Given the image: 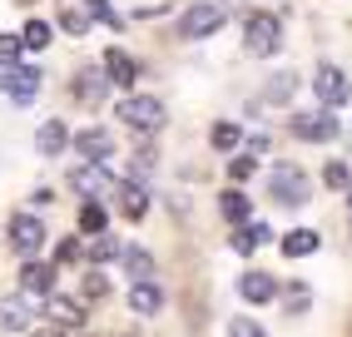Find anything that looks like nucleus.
<instances>
[{
  "mask_svg": "<svg viewBox=\"0 0 352 337\" xmlns=\"http://www.w3.org/2000/svg\"><path fill=\"white\" fill-rule=\"evenodd\" d=\"M243 45H248V55H258V60L278 55V50H283V20H278L273 10H253L243 20Z\"/></svg>",
  "mask_w": 352,
  "mask_h": 337,
  "instance_id": "nucleus-1",
  "label": "nucleus"
},
{
  "mask_svg": "<svg viewBox=\"0 0 352 337\" xmlns=\"http://www.w3.org/2000/svg\"><path fill=\"white\" fill-rule=\"evenodd\" d=\"M120 119L139 134H154V129H164V100H154V94H129L120 105Z\"/></svg>",
  "mask_w": 352,
  "mask_h": 337,
  "instance_id": "nucleus-2",
  "label": "nucleus"
},
{
  "mask_svg": "<svg viewBox=\"0 0 352 337\" xmlns=\"http://www.w3.org/2000/svg\"><path fill=\"white\" fill-rule=\"evenodd\" d=\"M268 194H273L278 204H293V208L313 199V194H308V174H302V168H293V164H278V168H273Z\"/></svg>",
  "mask_w": 352,
  "mask_h": 337,
  "instance_id": "nucleus-3",
  "label": "nucleus"
},
{
  "mask_svg": "<svg viewBox=\"0 0 352 337\" xmlns=\"http://www.w3.org/2000/svg\"><path fill=\"white\" fill-rule=\"evenodd\" d=\"M223 25V10L214 6V0H199V6H189L179 15V35L184 40H204V35H214Z\"/></svg>",
  "mask_w": 352,
  "mask_h": 337,
  "instance_id": "nucleus-4",
  "label": "nucleus"
},
{
  "mask_svg": "<svg viewBox=\"0 0 352 337\" xmlns=\"http://www.w3.org/2000/svg\"><path fill=\"white\" fill-rule=\"evenodd\" d=\"M333 134H338V114L333 109H308V114L293 109V139L322 144V139H333Z\"/></svg>",
  "mask_w": 352,
  "mask_h": 337,
  "instance_id": "nucleus-5",
  "label": "nucleus"
},
{
  "mask_svg": "<svg viewBox=\"0 0 352 337\" xmlns=\"http://www.w3.org/2000/svg\"><path fill=\"white\" fill-rule=\"evenodd\" d=\"M10 243H15L20 258H35L45 248V224L35 219V213H15L10 219Z\"/></svg>",
  "mask_w": 352,
  "mask_h": 337,
  "instance_id": "nucleus-6",
  "label": "nucleus"
},
{
  "mask_svg": "<svg viewBox=\"0 0 352 337\" xmlns=\"http://www.w3.org/2000/svg\"><path fill=\"white\" fill-rule=\"evenodd\" d=\"M313 89H318L322 109H342V105H347V94H352V85H347V75H342L338 65H322V69H318V80H313Z\"/></svg>",
  "mask_w": 352,
  "mask_h": 337,
  "instance_id": "nucleus-7",
  "label": "nucleus"
},
{
  "mask_svg": "<svg viewBox=\"0 0 352 337\" xmlns=\"http://www.w3.org/2000/svg\"><path fill=\"white\" fill-rule=\"evenodd\" d=\"M69 188H80L89 204H100L104 194H114V179L104 174V164H80L75 174H69Z\"/></svg>",
  "mask_w": 352,
  "mask_h": 337,
  "instance_id": "nucleus-8",
  "label": "nucleus"
},
{
  "mask_svg": "<svg viewBox=\"0 0 352 337\" xmlns=\"http://www.w3.org/2000/svg\"><path fill=\"white\" fill-rule=\"evenodd\" d=\"M0 85H6V94H10L15 105H30L35 94H40V69H35V65H10Z\"/></svg>",
  "mask_w": 352,
  "mask_h": 337,
  "instance_id": "nucleus-9",
  "label": "nucleus"
},
{
  "mask_svg": "<svg viewBox=\"0 0 352 337\" xmlns=\"http://www.w3.org/2000/svg\"><path fill=\"white\" fill-rule=\"evenodd\" d=\"M75 149H80L89 164H104V159L114 154V134L100 129V124H95V129H80V134H75Z\"/></svg>",
  "mask_w": 352,
  "mask_h": 337,
  "instance_id": "nucleus-10",
  "label": "nucleus"
},
{
  "mask_svg": "<svg viewBox=\"0 0 352 337\" xmlns=\"http://www.w3.org/2000/svg\"><path fill=\"white\" fill-rule=\"evenodd\" d=\"M20 287H25V298H50L55 293V268L25 258V268H20Z\"/></svg>",
  "mask_w": 352,
  "mask_h": 337,
  "instance_id": "nucleus-11",
  "label": "nucleus"
},
{
  "mask_svg": "<svg viewBox=\"0 0 352 337\" xmlns=\"http://www.w3.org/2000/svg\"><path fill=\"white\" fill-rule=\"evenodd\" d=\"M134 75H139L134 55L120 50V45H109V50H104V80H109V85H134Z\"/></svg>",
  "mask_w": 352,
  "mask_h": 337,
  "instance_id": "nucleus-12",
  "label": "nucleus"
},
{
  "mask_svg": "<svg viewBox=\"0 0 352 337\" xmlns=\"http://www.w3.org/2000/svg\"><path fill=\"white\" fill-rule=\"evenodd\" d=\"M114 204H120V213L124 219H144L149 213V194H144V184H114Z\"/></svg>",
  "mask_w": 352,
  "mask_h": 337,
  "instance_id": "nucleus-13",
  "label": "nucleus"
},
{
  "mask_svg": "<svg viewBox=\"0 0 352 337\" xmlns=\"http://www.w3.org/2000/svg\"><path fill=\"white\" fill-rule=\"evenodd\" d=\"M45 312H50V323H55V327H85V307H80V303H69V298H60V293L45 298Z\"/></svg>",
  "mask_w": 352,
  "mask_h": 337,
  "instance_id": "nucleus-14",
  "label": "nucleus"
},
{
  "mask_svg": "<svg viewBox=\"0 0 352 337\" xmlns=\"http://www.w3.org/2000/svg\"><path fill=\"white\" fill-rule=\"evenodd\" d=\"M65 144H69V129L60 124V119H45V124L35 129V149H40V154H50V159H55Z\"/></svg>",
  "mask_w": 352,
  "mask_h": 337,
  "instance_id": "nucleus-15",
  "label": "nucleus"
},
{
  "mask_svg": "<svg viewBox=\"0 0 352 337\" xmlns=\"http://www.w3.org/2000/svg\"><path fill=\"white\" fill-rule=\"evenodd\" d=\"M75 94L85 105H100L104 94H109V80H104V69H80V80H75Z\"/></svg>",
  "mask_w": 352,
  "mask_h": 337,
  "instance_id": "nucleus-16",
  "label": "nucleus"
},
{
  "mask_svg": "<svg viewBox=\"0 0 352 337\" xmlns=\"http://www.w3.org/2000/svg\"><path fill=\"white\" fill-rule=\"evenodd\" d=\"M318 243H322V238L313 228H293V233H283L278 248H283V258H308V253H318Z\"/></svg>",
  "mask_w": 352,
  "mask_h": 337,
  "instance_id": "nucleus-17",
  "label": "nucleus"
},
{
  "mask_svg": "<svg viewBox=\"0 0 352 337\" xmlns=\"http://www.w3.org/2000/svg\"><path fill=\"white\" fill-rule=\"evenodd\" d=\"M239 293H243L248 303H268V298L278 293V283H273L268 273H258V268H253V273H243V278H239Z\"/></svg>",
  "mask_w": 352,
  "mask_h": 337,
  "instance_id": "nucleus-18",
  "label": "nucleus"
},
{
  "mask_svg": "<svg viewBox=\"0 0 352 337\" xmlns=\"http://www.w3.org/2000/svg\"><path fill=\"white\" fill-rule=\"evenodd\" d=\"M0 327H6V332H25L30 327V303L25 298H10L6 307H0Z\"/></svg>",
  "mask_w": 352,
  "mask_h": 337,
  "instance_id": "nucleus-19",
  "label": "nucleus"
},
{
  "mask_svg": "<svg viewBox=\"0 0 352 337\" xmlns=\"http://www.w3.org/2000/svg\"><path fill=\"white\" fill-rule=\"evenodd\" d=\"M129 307H134V312H159V307H164V293H159L154 283H134V287H129Z\"/></svg>",
  "mask_w": 352,
  "mask_h": 337,
  "instance_id": "nucleus-20",
  "label": "nucleus"
},
{
  "mask_svg": "<svg viewBox=\"0 0 352 337\" xmlns=\"http://www.w3.org/2000/svg\"><path fill=\"white\" fill-rule=\"evenodd\" d=\"M120 258H124V268H129V278H134V283H149L154 258H149L144 248H120Z\"/></svg>",
  "mask_w": 352,
  "mask_h": 337,
  "instance_id": "nucleus-21",
  "label": "nucleus"
},
{
  "mask_svg": "<svg viewBox=\"0 0 352 337\" xmlns=\"http://www.w3.org/2000/svg\"><path fill=\"white\" fill-rule=\"evenodd\" d=\"M219 213H223L228 224H243V219H248V194H239V188H228V194L219 199Z\"/></svg>",
  "mask_w": 352,
  "mask_h": 337,
  "instance_id": "nucleus-22",
  "label": "nucleus"
},
{
  "mask_svg": "<svg viewBox=\"0 0 352 337\" xmlns=\"http://www.w3.org/2000/svg\"><path fill=\"white\" fill-rule=\"evenodd\" d=\"M258 243H268V224H248V228L233 233V248H239V253H253Z\"/></svg>",
  "mask_w": 352,
  "mask_h": 337,
  "instance_id": "nucleus-23",
  "label": "nucleus"
},
{
  "mask_svg": "<svg viewBox=\"0 0 352 337\" xmlns=\"http://www.w3.org/2000/svg\"><path fill=\"white\" fill-rule=\"evenodd\" d=\"M298 94V75H278V80H268V89H263V100H273V105H283V100H293Z\"/></svg>",
  "mask_w": 352,
  "mask_h": 337,
  "instance_id": "nucleus-24",
  "label": "nucleus"
},
{
  "mask_svg": "<svg viewBox=\"0 0 352 337\" xmlns=\"http://www.w3.org/2000/svg\"><path fill=\"white\" fill-rule=\"evenodd\" d=\"M20 45H25V50H45V45H50V25H45V20H30V25L20 30Z\"/></svg>",
  "mask_w": 352,
  "mask_h": 337,
  "instance_id": "nucleus-25",
  "label": "nucleus"
},
{
  "mask_svg": "<svg viewBox=\"0 0 352 337\" xmlns=\"http://www.w3.org/2000/svg\"><path fill=\"white\" fill-rule=\"evenodd\" d=\"M80 233H89V238L104 233V208H100V204H85V208H80Z\"/></svg>",
  "mask_w": 352,
  "mask_h": 337,
  "instance_id": "nucleus-26",
  "label": "nucleus"
},
{
  "mask_svg": "<svg viewBox=\"0 0 352 337\" xmlns=\"http://www.w3.org/2000/svg\"><path fill=\"white\" fill-rule=\"evenodd\" d=\"M308 303H313V293L302 283H293V287H283V307L288 312H308Z\"/></svg>",
  "mask_w": 352,
  "mask_h": 337,
  "instance_id": "nucleus-27",
  "label": "nucleus"
},
{
  "mask_svg": "<svg viewBox=\"0 0 352 337\" xmlns=\"http://www.w3.org/2000/svg\"><path fill=\"white\" fill-rule=\"evenodd\" d=\"M208 139H214V149H239V124H214V134H208Z\"/></svg>",
  "mask_w": 352,
  "mask_h": 337,
  "instance_id": "nucleus-28",
  "label": "nucleus"
},
{
  "mask_svg": "<svg viewBox=\"0 0 352 337\" xmlns=\"http://www.w3.org/2000/svg\"><path fill=\"white\" fill-rule=\"evenodd\" d=\"M20 50H25V45H20V35H0V65H20Z\"/></svg>",
  "mask_w": 352,
  "mask_h": 337,
  "instance_id": "nucleus-29",
  "label": "nucleus"
},
{
  "mask_svg": "<svg viewBox=\"0 0 352 337\" xmlns=\"http://www.w3.org/2000/svg\"><path fill=\"white\" fill-rule=\"evenodd\" d=\"M114 253H120V243H114L109 233H95V238H89V258H95V263H100V258H114Z\"/></svg>",
  "mask_w": 352,
  "mask_h": 337,
  "instance_id": "nucleus-30",
  "label": "nucleus"
},
{
  "mask_svg": "<svg viewBox=\"0 0 352 337\" xmlns=\"http://www.w3.org/2000/svg\"><path fill=\"white\" fill-rule=\"evenodd\" d=\"M322 184L327 188H347V164H327L322 168Z\"/></svg>",
  "mask_w": 352,
  "mask_h": 337,
  "instance_id": "nucleus-31",
  "label": "nucleus"
},
{
  "mask_svg": "<svg viewBox=\"0 0 352 337\" xmlns=\"http://www.w3.org/2000/svg\"><path fill=\"white\" fill-rule=\"evenodd\" d=\"M253 164H258L253 154H239V159H233V164H228V179H239V184H243V179L253 174Z\"/></svg>",
  "mask_w": 352,
  "mask_h": 337,
  "instance_id": "nucleus-32",
  "label": "nucleus"
},
{
  "mask_svg": "<svg viewBox=\"0 0 352 337\" xmlns=\"http://www.w3.org/2000/svg\"><path fill=\"white\" fill-rule=\"evenodd\" d=\"M85 6H89V15H95V20H104V25H120V15L109 10V0H85Z\"/></svg>",
  "mask_w": 352,
  "mask_h": 337,
  "instance_id": "nucleus-33",
  "label": "nucleus"
},
{
  "mask_svg": "<svg viewBox=\"0 0 352 337\" xmlns=\"http://www.w3.org/2000/svg\"><path fill=\"white\" fill-rule=\"evenodd\" d=\"M228 337H268L258 323H248V318H233V327H228Z\"/></svg>",
  "mask_w": 352,
  "mask_h": 337,
  "instance_id": "nucleus-34",
  "label": "nucleus"
},
{
  "mask_svg": "<svg viewBox=\"0 0 352 337\" xmlns=\"http://www.w3.org/2000/svg\"><path fill=\"white\" fill-rule=\"evenodd\" d=\"M60 25H65L69 35H85V30H89V20H85V15H75V10H65V15H60Z\"/></svg>",
  "mask_w": 352,
  "mask_h": 337,
  "instance_id": "nucleus-35",
  "label": "nucleus"
},
{
  "mask_svg": "<svg viewBox=\"0 0 352 337\" xmlns=\"http://www.w3.org/2000/svg\"><path fill=\"white\" fill-rule=\"evenodd\" d=\"M104 293H109V283H104L100 273H89V278H85V298H104Z\"/></svg>",
  "mask_w": 352,
  "mask_h": 337,
  "instance_id": "nucleus-36",
  "label": "nucleus"
},
{
  "mask_svg": "<svg viewBox=\"0 0 352 337\" xmlns=\"http://www.w3.org/2000/svg\"><path fill=\"white\" fill-rule=\"evenodd\" d=\"M35 337H60V332H35Z\"/></svg>",
  "mask_w": 352,
  "mask_h": 337,
  "instance_id": "nucleus-37",
  "label": "nucleus"
},
{
  "mask_svg": "<svg viewBox=\"0 0 352 337\" xmlns=\"http://www.w3.org/2000/svg\"><path fill=\"white\" fill-rule=\"evenodd\" d=\"M347 204H352V184H347Z\"/></svg>",
  "mask_w": 352,
  "mask_h": 337,
  "instance_id": "nucleus-38",
  "label": "nucleus"
}]
</instances>
